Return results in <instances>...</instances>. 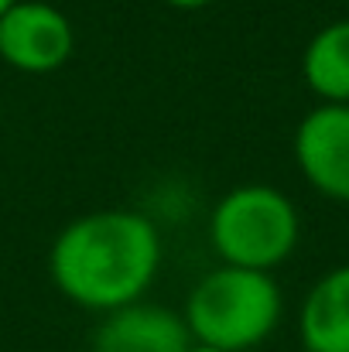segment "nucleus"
I'll list each match as a JSON object with an SVG mask.
<instances>
[{"mask_svg":"<svg viewBox=\"0 0 349 352\" xmlns=\"http://www.w3.org/2000/svg\"><path fill=\"white\" fill-rule=\"evenodd\" d=\"M206 239L220 263L274 274L302 243V212L274 185H233L209 209Z\"/></svg>","mask_w":349,"mask_h":352,"instance_id":"7ed1b4c3","label":"nucleus"},{"mask_svg":"<svg viewBox=\"0 0 349 352\" xmlns=\"http://www.w3.org/2000/svg\"><path fill=\"white\" fill-rule=\"evenodd\" d=\"M189 342L192 336L182 311L144 298L137 305L100 315L89 352H185Z\"/></svg>","mask_w":349,"mask_h":352,"instance_id":"423d86ee","label":"nucleus"},{"mask_svg":"<svg viewBox=\"0 0 349 352\" xmlns=\"http://www.w3.org/2000/svg\"><path fill=\"white\" fill-rule=\"evenodd\" d=\"M305 352H349V263L326 270L298 308Z\"/></svg>","mask_w":349,"mask_h":352,"instance_id":"0eeeda50","label":"nucleus"},{"mask_svg":"<svg viewBox=\"0 0 349 352\" xmlns=\"http://www.w3.org/2000/svg\"><path fill=\"white\" fill-rule=\"evenodd\" d=\"M165 7H171V10H206V7H213L216 0H161Z\"/></svg>","mask_w":349,"mask_h":352,"instance_id":"1a4fd4ad","label":"nucleus"},{"mask_svg":"<svg viewBox=\"0 0 349 352\" xmlns=\"http://www.w3.org/2000/svg\"><path fill=\"white\" fill-rule=\"evenodd\" d=\"M76 52V28L52 0H17L0 17V62L24 76H52Z\"/></svg>","mask_w":349,"mask_h":352,"instance_id":"20e7f679","label":"nucleus"},{"mask_svg":"<svg viewBox=\"0 0 349 352\" xmlns=\"http://www.w3.org/2000/svg\"><path fill=\"white\" fill-rule=\"evenodd\" d=\"M14 3H17V0H0V17H3V14H7V10H10Z\"/></svg>","mask_w":349,"mask_h":352,"instance_id":"9b49d317","label":"nucleus"},{"mask_svg":"<svg viewBox=\"0 0 349 352\" xmlns=\"http://www.w3.org/2000/svg\"><path fill=\"white\" fill-rule=\"evenodd\" d=\"M182 318L192 342L253 352L277 332L284 318V294L274 274L216 263L185 294Z\"/></svg>","mask_w":349,"mask_h":352,"instance_id":"f03ea898","label":"nucleus"},{"mask_svg":"<svg viewBox=\"0 0 349 352\" xmlns=\"http://www.w3.org/2000/svg\"><path fill=\"white\" fill-rule=\"evenodd\" d=\"M165 263V233L144 209H96L69 219L48 246L55 291L93 315L137 305Z\"/></svg>","mask_w":349,"mask_h":352,"instance_id":"f257e3e1","label":"nucleus"},{"mask_svg":"<svg viewBox=\"0 0 349 352\" xmlns=\"http://www.w3.org/2000/svg\"><path fill=\"white\" fill-rule=\"evenodd\" d=\"M185 352H226V349H216V346H206V342H189Z\"/></svg>","mask_w":349,"mask_h":352,"instance_id":"9d476101","label":"nucleus"},{"mask_svg":"<svg viewBox=\"0 0 349 352\" xmlns=\"http://www.w3.org/2000/svg\"><path fill=\"white\" fill-rule=\"evenodd\" d=\"M302 79L319 103H349V17L322 24L308 38Z\"/></svg>","mask_w":349,"mask_h":352,"instance_id":"6e6552de","label":"nucleus"},{"mask_svg":"<svg viewBox=\"0 0 349 352\" xmlns=\"http://www.w3.org/2000/svg\"><path fill=\"white\" fill-rule=\"evenodd\" d=\"M302 178L329 202L349 206V103H319L295 126L291 140Z\"/></svg>","mask_w":349,"mask_h":352,"instance_id":"39448f33","label":"nucleus"}]
</instances>
